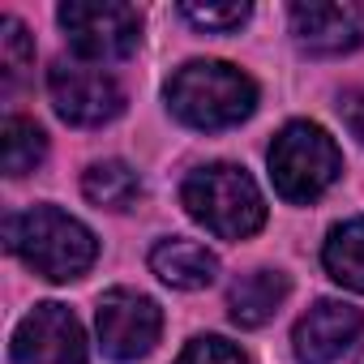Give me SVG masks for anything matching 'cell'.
<instances>
[{
    "label": "cell",
    "instance_id": "cell-1",
    "mask_svg": "<svg viewBox=\"0 0 364 364\" xmlns=\"http://www.w3.org/2000/svg\"><path fill=\"white\" fill-rule=\"evenodd\" d=\"M167 107L189 129H232L253 116L257 82L228 60H189L167 82Z\"/></svg>",
    "mask_w": 364,
    "mask_h": 364
},
{
    "label": "cell",
    "instance_id": "cell-2",
    "mask_svg": "<svg viewBox=\"0 0 364 364\" xmlns=\"http://www.w3.org/2000/svg\"><path fill=\"white\" fill-rule=\"evenodd\" d=\"M5 240H9V253H18L35 274L52 283L82 279L99 257L95 232L56 206H31L22 215H9Z\"/></svg>",
    "mask_w": 364,
    "mask_h": 364
},
{
    "label": "cell",
    "instance_id": "cell-3",
    "mask_svg": "<svg viewBox=\"0 0 364 364\" xmlns=\"http://www.w3.org/2000/svg\"><path fill=\"white\" fill-rule=\"evenodd\" d=\"M185 210L219 240H249L266 223V202L253 176L236 163H206L180 185Z\"/></svg>",
    "mask_w": 364,
    "mask_h": 364
},
{
    "label": "cell",
    "instance_id": "cell-4",
    "mask_svg": "<svg viewBox=\"0 0 364 364\" xmlns=\"http://www.w3.org/2000/svg\"><path fill=\"white\" fill-rule=\"evenodd\" d=\"M270 180L283 202H317L334 180L343 176V154L334 146V137L321 124L309 120H291L274 141H270Z\"/></svg>",
    "mask_w": 364,
    "mask_h": 364
},
{
    "label": "cell",
    "instance_id": "cell-5",
    "mask_svg": "<svg viewBox=\"0 0 364 364\" xmlns=\"http://www.w3.org/2000/svg\"><path fill=\"white\" fill-rule=\"evenodd\" d=\"M60 26L73 52L90 65L124 60L141 43V9L120 0H69L60 5Z\"/></svg>",
    "mask_w": 364,
    "mask_h": 364
},
{
    "label": "cell",
    "instance_id": "cell-6",
    "mask_svg": "<svg viewBox=\"0 0 364 364\" xmlns=\"http://www.w3.org/2000/svg\"><path fill=\"white\" fill-rule=\"evenodd\" d=\"M48 90H52L56 116L73 129H99V124H107L124 112L120 82L103 65H90L82 56L56 60L52 73H48Z\"/></svg>",
    "mask_w": 364,
    "mask_h": 364
},
{
    "label": "cell",
    "instance_id": "cell-7",
    "mask_svg": "<svg viewBox=\"0 0 364 364\" xmlns=\"http://www.w3.org/2000/svg\"><path fill=\"white\" fill-rule=\"evenodd\" d=\"M95 326H99V343L112 360L129 364L154 351L159 334H163V313L150 296L129 291V287H112L99 309H95Z\"/></svg>",
    "mask_w": 364,
    "mask_h": 364
},
{
    "label": "cell",
    "instance_id": "cell-8",
    "mask_svg": "<svg viewBox=\"0 0 364 364\" xmlns=\"http://www.w3.org/2000/svg\"><path fill=\"white\" fill-rule=\"evenodd\" d=\"M9 364H86V338L65 304H35L14 330Z\"/></svg>",
    "mask_w": 364,
    "mask_h": 364
},
{
    "label": "cell",
    "instance_id": "cell-9",
    "mask_svg": "<svg viewBox=\"0 0 364 364\" xmlns=\"http://www.w3.org/2000/svg\"><path fill=\"white\" fill-rule=\"evenodd\" d=\"M291 35L309 56H343L364 43V9L347 0H309L291 5Z\"/></svg>",
    "mask_w": 364,
    "mask_h": 364
},
{
    "label": "cell",
    "instance_id": "cell-10",
    "mask_svg": "<svg viewBox=\"0 0 364 364\" xmlns=\"http://www.w3.org/2000/svg\"><path fill=\"white\" fill-rule=\"evenodd\" d=\"M364 334V313L343 300H317L291 330V347L300 364H334Z\"/></svg>",
    "mask_w": 364,
    "mask_h": 364
},
{
    "label": "cell",
    "instance_id": "cell-11",
    "mask_svg": "<svg viewBox=\"0 0 364 364\" xmlns=\"http://www.w3.org/2000/svg\"><path fill=\"white\" fill-rule=\"evenodd\" d=\"M150 270H154L167 287H176V291H202V287L215 283L219 257H215L206 245H198V240L171 236V240H159V245L150 249Z\"/></svg>",
    "mask_w": 364,
    "mask_h": 364
},
{
    "label": "cell",
    "instance_id": "cell-12",
    "mask_svg": "<svg viewBox=\"0 0 364 364\" xmlns=\"http://www.w3.org/2000/svg\"><path fill=\"white\" fill-rule=\"evenodd\" d=\"M287 291H291V283H287L283 270H249V274H240V279L232 283V291H228V313H232L236 326L257 330V326H266V321L283 309Z\"/></svg>",
    "mask_w": 364,
    "mask_h": 364
},
{
    "label": "cell",
    "instance_id": "cell-13",
    "mask_svg": "<svg viewBox=\"0 0 364 364\" xmlns=\"http://www.w3.org/2000/svg\"><path fill=\"white\" fill-rule=\"evenodd\" d=\"M82 193L86 202H95L99 210H129L137 198H141V180L129 163L120 159H103V163H90L86 176H82Z\"/></svg>",
    "mask_w": 364,
    "mask_h": 364
},
{
    "label": "cell",
    "instance_id": "cell-14",
    "mask_svg": "<svg viewBox=\"0 0 364 364\" xmlns=\"http://www.w3.org/2000/svg\"><path fill=\"white\" fill-rule=\"evenodd\" d=\"M321 262H326V270H330L334 283H343L351 291H364V219L338 223L326 236Z\"/></svg>",
    "mask_w": 364,
    "mask_h": 364
},
{
    "label": "cell",
    "instance_id": "cell-15",
    "mask_svg": "<svg viewBox=\"0 0 364 364\" xmlns=\"http://www.w3.org/2000/svg\"><path fill=\"white\" fill-rule=\"evenodd\" d=\"M43 154H48V133L26 116H9L5 120V171L26 176L43 163Z\"/></svg>",
    "mask_w": 364,
    "mask_h": 364
},
{
    "label": "cell",
    "instance_id": "cell-16",
    "mask_svg": "<svg viewBox=\"0 0 364 364\" xmlns=\"http://www.w3.org/2000/svg\"><path fill=\"white\" fill-rule=\"evenodd\" d=\"M0 65H5V86H18L35 69V43L18 18H0Z\"/></svg>",
    "mask_w": 364,
    "mask_h": 364
},
{
    "label": "cell",
    "instance_id": "cell-17",
    "mask_svg": "<svg viewBox=\"0 0 364 364\" xmlns=\"http://www.w3.org/2000/svg\"><path fill=\"white\" fill-rule=\"evenodd\" d=\"M180 14H185L193 26L219 31V35L240 31V26L249 22V5H245V0H228V5H180Z\"/></svg>",
    "mask_w": 364,
    "mask_h": 364
},
{
    "label": "cell",
    "instance_id": "cell-18",
    "mask_svg": "<svg viewBox=\"0 0 364 364\" xmlns=\"http://www.w3.org/2000/svg\"><path fill=\"white\" fill-rule=\"evenodd\" d=\"M176 364H249L240 347H232L228 338L219 334H206V338H193L185 351H180Z\"/></svg>",
    "mask_w": 364,
    "mask_h": 364
},
{
    "label": "cell",
    "instance_id": "cell-19",
    "mask_svg": "<svg viewBox=\"0 0 364 364\" xmlns=\"http://www.w3.org/2000/svg\"><path fill=\"white\" fill-rule=\"evenodd\" d=\"M338 116H343V124H347V133L364 146V86L360 90H347L343 95V103H338Z\"/></svg>",
    "mask_w": 364,
    "mask_h": 364
}]
</instances>
